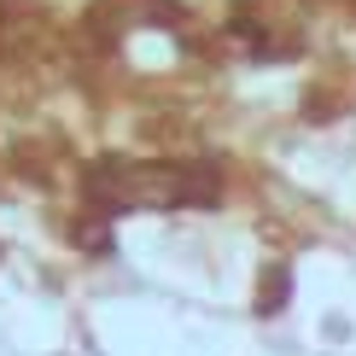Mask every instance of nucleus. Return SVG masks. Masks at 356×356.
<instances>
[{
	"label": "nucleus",
	"instance_id": "nucleus-1",
	"mask_svg": "<svg viewBox=\"0 0 356 356\" xmlns=\"http://www.w3.org/2000/svg\"><path fill=\"white\" fill-rule=\"evenodd\" d=\"M216 164H94L88 199L106 211H175V204H216Z\"/></svg>",
	"mask_w": 356,
	"mask_h": 356
}]
</instances>
